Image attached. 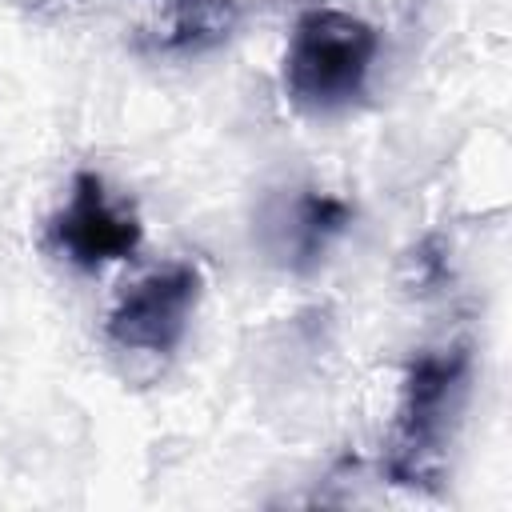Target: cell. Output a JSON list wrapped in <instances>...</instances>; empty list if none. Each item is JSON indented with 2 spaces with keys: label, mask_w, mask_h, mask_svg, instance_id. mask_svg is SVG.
<instances>
[{
  "label": "cell",
  "mask_w": 512,
  "mask_h": 512,
  "mask_svg": "<svg viewBox=\"0 0 512 512\" xmlns=\"http://www.w3.org/2000/svg\"><path fill=\"white\" fill-rule=\"evenodd\" d=\"M412 264L420 268V284L440 280V276H444V252H440V240H436V236H428V240L412 252Z\"/></svg>",
  "instance_id": "cell-7"
},
{
  "label": "cell",
  "mask_w": 512,
  "mask_h": 512,
  "mask_svg": "<svg viewBox=\"0 0 512 512\" xmlns=\"http://www.w3.org/2000/svg\"><path fill=\"white\" fill-rule=\"evenodd\" d=\"M352 224V208L340 196L328 192H300L288 204H280L268 216V248L272 256H280V264H288L292 272H312L328 244Z\"/></svg>",
  "instance_id": "cell-5"
},
{
  "label": "cell",
  "mask_w": 512,
  "mask_h": 512,
  "mask_svg": "<svg viewBox=\"0 0 512 512\" xmlns=\"http://www.w3.org/2000/svg\"><path fill=\"white\" fill-rule=\"evenodd\" d=\"M140 236V216L124 200H112L96 172L72 176V196L52 220V244L76 268L96 272L100 264L128 260L140 248Z\"/></svg>",
  "instance_id": "cell-3"
},
{
  "label": "cell",
  "mask_w": 512,
  "mask_h": 512,
  "mask_svg": "<svg viewBox=\"0 0 512 512\" xmlns=\"http://www.w3.org/2000/svg\"><path fill=\"white\" fill-rule=\"evenodd\" d=\"M200 300V268L168 264L144 276L108 316V340L132 352L164 356L180 344L188 316Z\"/></svg>",
  "instance_id": "cell-4"
},
{
  "label": "cell",
  "mask_w": 512,
  "mask_h": 512,
  "mask_svg": "<svg viewBox=\"0 0 512 512\" xmlns=\"http://www.w3.org/2000/svg\"><path fill=\"white\" fill-rule=\"evenodd\" d=\"M240 20V4L236 0H176L164 28L156 32V48L160 52H204L216 48L232 36Z\"/></svg>",
  "instance_id": "cell-6"
},
{
  "label": "cell",
  "mask_w": 512,
  "mask_h": 512,
  "mask_svg": "<svg viewBox=\"0 0 512 512\" xmlns=\"http://www.w3.org/2000/svg\"><path fill=\"white\" fill-rule=\"evenodd\" d=\"M376 28L360 16L336 8H312L296 20L288 56H284V92L300 112L332 116L364 96L372 60H376Z\"/></svg>",
  "instance_id": "cell-2"
},
{
  "label": "cell",
  "mask_w": 512,
  "mask_h": 512,
  "mask_svg": "<svg viewBox=\"0 0 512 512\" xmlns=\"http://www.w3.org/2000/svg\"><path fill=\"white\" fill-rule=\"evenodd\" d=\"M468 368L472 356L464 344H452L444 352H420L408 364L404 396L384 456V472L392 484L412 492H440L452 424L468 392Z\"/></svg>",
  "instance_id": "cell-1"
}]
</instances>
